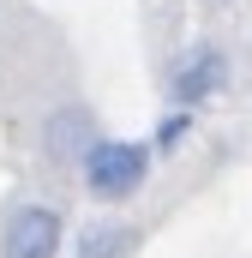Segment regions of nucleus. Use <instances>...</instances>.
Wrapping results in <instances>:
<instances>
[{
	"label": "nucleus",
	"mask_w": 252,
	"mask_h": 258,
	"mask_svg": "<svg viewBox=\"0 0 252 258\" xmlns=\"http://www.w3.org/2000/svg\"><path fill=\"white\" fill-rule=\"evenodd\" d=\"M150 168H156V144L150 138H90V150L78 156V186L96 204H132V198L150 186Z\"/></svg>",
	"instance_id": "obj_1"
},
{
	"label": "nucleus",
	"mask_w": 252,
	"mask_h": 258,
	"mask_svg": "<svg viewBox=\"0 0 252 258\" xmlns=\"http://www.w3.org/2000/svg\"><path fill=\"white\" fill-rule=\"evenodd\" d=\"M66 252V216L48 198H18L0 222V258H60Z\"/></svg>",
	"instance_id": "obj_2"
},
{
	"label": "nucleus",
	"mask_w": 252,
	"mask_h": 258,
	"mask_svg": "<svg viewBox=\"0 0 252 258\" xmlns=\"http://www.w3.org/2000/svg\"><path fill=\"white\" fill-rule=\"evenodd\" d=\"M228 90V54L216 48V42H186L168 72H162V96L168 102H180V108H204V102H216Z\"/></svg>",
	"instance_id": "obj_3"
},
{
	"label": "nucleus",
	"mask_w": 252,
	"mask_h": 258,
	"mask_svg": "<svg viewBox=\"0 0 252 258\" xmlns=\"http://www.w3.org/2000/svg\"><path fill=\"white\" fill-rule=\"evenodd\" d=\"M132 246H138L132 222H84V228H72V258H126Z\"/></svg>",
	"instance_id": "obj_4"
},
{
	"label": "nucleus",
	"mask_w": 252,
	"mask_h": 258,
	"mask_svg": "<svg viewBox=\"0 0 252 258\" xmlns=\"http://www.w3.org/2000/svg\"><path fill=\"white\" fill-rule=\"evenodd\" d=\"M90 138H96V132H90V114H84V108H60V114L48 120V150H54L60 162L84 156V150H90Z\"/></svg>",
	"instance_id": "obj_5"
},
{
	"label": "nucleus",
	"mask_w": 252,
	"mask_h": 258,
	"mask_svg": "<svg viewBox=\"0 0 252 258\" xmlns=\"http://www.w3.org/2000/svg\"><path fill=\"white\" fill-rule=\"evenodd\" d=\"M192 114H198V108H180V102H168V108H162V120H156V132H150L156 156H174V150L192 138V126H198Z\"/></svg>",
	"instance_id": "obj_6"
}]
</instances>
